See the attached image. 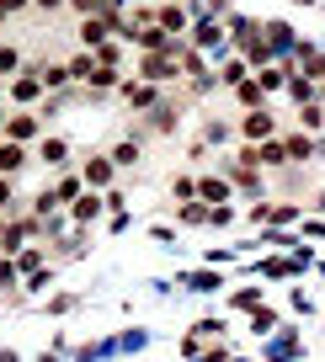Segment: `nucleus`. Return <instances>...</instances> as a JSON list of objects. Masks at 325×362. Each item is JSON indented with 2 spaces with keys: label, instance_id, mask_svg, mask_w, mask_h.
<instances>
[{
  "label": "nucleus",
  "instance_id": "obj_15",
  "mask_svg": "<svg viewBox=\"0 0 325 362\" xmlns=\"http://www.w3.org/2000/svg\"><path fill=\"white\" fill-rule=\"evenodd\" d=\"M134 160H139V139H128V144H118L113 165H134Z\"/></svg>",
  "mask_w": 325,
  "mask_h": 362
},
{
  "label": "nucleus",
  "instance_id": "obj_5",
  "mask_svg": "<svg viewBox=\"0 0 325 362\" xmlns=\"http://www.w3.org/2000/svg\"><path fill=\"white\" fill-rule=\"evenodd\" d=\"M11 96H16V102H38V96H43V80H38V75H22V80L11 86Z\"/></svg>",
  "mask_w": 325,
  "mask_h": 362
},
{
  "label": "nucleus",
  "instance_id": "obj_22",
  "mask_svg": "<svg viewBox=\"0 0 325 362\" xmlns=\"http://www.w3.org/2000/svg\"><path fill=\"white\" fill-rule=\"evenodd\" d=\"M11 203V176H0V208Z\"/></svg>",
  "mask_w": 325,
  "mask_h": 362
},
{
  "label": "nucleus",
  "instance_id": "obj_1",
  "mask_svg": "<svg viewBox=\"0 0 325 362\" xmlns=\"http://www.w3.org/2000/svg\"><path fill=\"white\" fill-rule=\"evenodd\" d=\"M240 134H246L251 144H261V139H272V134H278V123H272V112L251 107V112H246V123H240Z\"/></svg>",
  "mask_w": 325,
  "mask_h": 362
},
{
  "label": "nucleus",
  "instance_id": "obj_14",
  "mask_svg": "<svg viewBox=\"0 0 325 362\" xmlns=\"http://www.w3.org/2000/svg\"><path fill=\"white\" fill-rule=\"evenodd\" d=\"M128 102L134 107H155V86H128Z\"/></svg>",
  "mask_w": 325,
  "mask_h": 362
},
{
  "label": "nucleus",
  "instance_id": "obj_13",
  "mask_svg": "<svg viewBox=\"0 0 325 362\" xmlns=\"http://www.w3.org/2000/svg\"><path fill=\"white\" fill-rule=\"evenodd\" d=\"M38 155H43L48 165H59V160H64L69 149H64V139H43V149H38Z\"/></svg>",
  "mask_w": 325,
  "mask_h": 362
},
{
  "label": "nucleus",
  "instance_id": "obj_17",
  "mask_svg": "<svg viewBox=\"0 0 325 362\" xmlns=\"http://www.w3.org/2000/svg\"><path fill=\"white\" fill-rule=\"evenodd\" d=\"M64 80H69V69H64V64H48V69H43V86H54V90H59Z\"/></svg>",
  "mask_w": 325,
  "mask_h": 362
},
{
  "label": "nucleus",
  "instance_id": "obj_25",
  "mask_svg": "<svg viewBox=\"0 0 325 362\" xmlns=\"http://www.w3.org/2000/svg\"><path fill=\"white\" fill-rule=\"evenodd\" d=\"M293 6H309V0H293Z\"/></svg>",
  "mask_w": 325,
  "mask_h": 362
},
{
  "label": "nucleus",
  "instance_id": "obj_12",
  "mask_svg": "<svg viewBox=\"0 0 325 362\" xmlns=\"http://www.w3.org/2000/svg\"><path fill=\"white\" fill-rule=\"evenodd\" d=\"M96 214H101V197H75V218L80 224H91Z\"/></svg>",
  "mask_w": 325,
  "mask_h": 362
},
{
  "label": "nucleus",
  "instance_id": "obj_3",
  "mask_svg": "<svg viewBox=\"0 0 325 362\" xmlns=\"http://www.w3.org/2000/svg\"><path fill=\"white\" fill-rule=\"evenodd\" d=\"M86 181H91V187H107V181H113V160L91 155V160H86Z\"/></svg>",
  "mask_w": 325,
  "mask_h": 362
},
{
  "label": "nucleus",
  "instance_id": "obj_11",
  "mask_svg": "<svg viewBox=\"0 0 325 362\" xmlns=\"http://www.w3.org/2000/svg\"><path fill=\"white\" fill-rule=\"evenodd\" d=\"M48 197H54V203H75V197H80V181H75V176H64Z\"/></svg>",
  "mask_w": 325,
  "mask_h": 362
},
{
  "label": "nucleus",
  "instance_id": "obj_18",
  "mask_svg": "<svg viewBox=\"0 0 325 362\" xmlns=\"http://www.w3.org/2000/svg\"><path fill=\"white\" fill-rule=\"evenodd\" d=\"M43 261V250H16V272H33Z\"/></svg>",
  "mask_w": 325,
  "mask_h": 362
},
{
  "label": "nucleus",
  "instance_id": "obj_20",
  "mask_svg": "<svg viewBox=\"0 0 325 362\" xmlns=\"http://www.w3.org/2000/svg\"><path fill=\"white\" fill-rule=\"evenodd\" d=\"M198 43H203V48H219V27H213V22L198 27Z\"/></svg>",
  "mask_w": 325,
  "mask_h": 362
},
{
  "label": "nucleus",
  "instance_id": "obj_6",
  "mask_svg": "<svg viewBox=\"0 0 325 362\" xmlns=\"http://www.w3.org/2000/svg\"><path fill=\"white\" fill-rule=\"evenodd\" d=\"M198 187H203V197H208V203H229V181H219V176H203Z\"/></svg>",
  "mask_w": 325,
  "mask_h": 362
},
{
  "label": "nucleus",
  "instance_id": "obj_4",
  "mask_svg": "<svg viewBox=\"0 0 325 362\" xmlns=\"http://www.w3.org/2000/svg\"><path fill=\"white\" fill-rule=\"evenodd\" d=\"M267 37H272V54H288V48H293V33H288V22H267Z\"/></svg>",
  "mask_w": 325,
  "mask_h": 362
},
{
  "label": "nucleus",
  "instance_id": "obj_23",
  "mask_svg": "<svg viewBox=\"0 0 325 362\" xmlns=\"http://www.w3.org/2000/svg\"><path fill=\"white\" fill-rule=\"evenodd\" d=\"M22 6H27V0H0V11H6V16H16Z\"/></svg>",
  "mask_w": 325,
  "mask_h": 362
},
{
  "label": "nucleus",
  "instance_id": "obj_2",
  "mask_svg": "<svg viewBox=\"0 0 325 362\" xmlns=\"http://www.w3.org/2000/svg\"><path fill=\"white\" fill-rule=\"evenodd\" d=\"M6 134L16 139V144H27V139H38V117H27V112H16L11 123H6Z\"/></svg>",
  "mask_w": 325,
  "mask_h": 362
},
{
  "label": "nucleus",
  "instance_id": "obj_9",
  "mask_svg": "<svg viewBox=\"0 0 325 362\" xmlns=\"http://www.w3.org/2000/svg\"><path fill=\"white\" fill-rule=\"evenodd\" d=\"M261 96H267L261 80H240V102H246V107H261Z\"/></svg>",
  "mask_w": 325,
  "mask_h": 362
},
{
  "label": "nucleus",
  "instance_id": "obj_24",
  "mask_svg": "<svg viewBox=\"0 0 325 362\" xmlns=\"http://www.w3.org/2000/svg\"><path fill=\"white\" fill-rule=\"evenodd\" d=\"M33 6H43V11H54V6H64V0H33Z\"/></svg>",
  "mask_w": 325,
  "mask_h": 362
},
{
  "label": "nucleus",
  "instance_id": "obj_21",
  "mask_svg": "<svg viewBox=\"0 0 325 362\" xmlns=\"http://www.w3.org/2000/svg\"><path fill=\"white\" fill-rule=\"evenodd\" d=\"M11 277H16V267H11V261H6V256H0V288L11 283Z\"/></svg>",
  "mask_w": 325,
  "mask_h": 362
},
{
  "label": "nucleus",
  "instance_id": "obj_19",
  "mask_svg": "<svg viewBox=\"0 0 325 362\" xmlns=\"http://www.w3.org/2000/svg\"><path fill=\"white\" fill-rule=\"evenodd\" d=\"M16 64H22V54H16V48H0V75H11Z\"/></svg>",
  "mask_w": 325,
  "mask_h": 362
},
{
  "label": "nucleus",
  "instance_id": "obj_7",
  "mask_svg": "<svg viewBox=\"0 0 325 362\" xmlns=\"http://www.w3.org/2000/svg\"><path fill=\"white\" fill-rule=\"evenodd\" d=\"M27 165V155L16 144H0V176H11V170H22Z\"/></svg>",
  "mask_w": 325,
  "mask_h": 362
},
{
  "label": "nucleus",
  "instance_id": "obj_8",
  "mask_svg": "<svg viewBox=\"0 0 325 362\" xmlns=\"http://www.w3.org/2000/svg\"><path fill=\"white\" fill-rule=\"evenodd\" d=\"M288 90L299 96V107H304V102H314V80H309V75H288Z\"/></svg>",
  "mask_w": 325,
  "mask_h": 362
},
{
  "label": "nucleus",
  "instance_id": "obj_10",
  "mask_svg": "<svg viewBox=\"0 0 325 362\" xmlns=\"http://www.w3.org/2000/svg\"><path fill=\"white\" fill-rule=\"evenodd\" d=\"M181 27H187L181 6H166V11H160V33H181Z\"/></svg>",
  "mask_w": 325,
  "mask_h": 362
},
{
  "label": "nucleus",
  "instance_id": "obj_16",
  "mask_svg": "<svg viewBox=\"0 0 325 362\" xmlns=\"http://www.w3.org/2000/svg\"><path fill=\"white\" fill-rule=\"evenodd\" d=\"M203 218H208V203H187L181 208V224H203Z\"/></svg>",
  "mask_w": 325,
  "mask_h": 362
}]
</instances>
